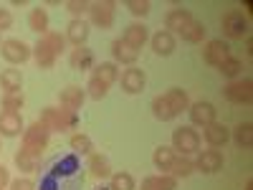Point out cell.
<instances>
[{"label":"cell","mask_w":253,"mask_h":190,"mask_svg":"<svg viewBox=\"0 0 253 190\" xmlns=\"http://www.w3.org/2000/svg\"><path fill=\"white\" fill-rule=\"evenodd\" d=\"M84 185V173L79 155H56L43 165V175H41V185L36 190H81Z\"/></svg>","instance_id":"1"},{"label":"cell","mask_w":253,"mask_h":190,"mask_svg":"<svg viewBox=\"0 0 253 190\" xmlns=\"http://www.w3.org/2000/svg\"><path fill=\"white\" fill-rule=\"evenodd\" d=\"M48 140H51V132L46 124H41L38 119L33 124H28L23 130V137H20V152H26L36 160H41L43 150L48 147Z\"/></svg>","instance_id":"2"},{"label":"cell","mask_w":253,"mask_h":190,"mask_svg":"<svg viewBox=\"0 0 253 190\" xmlns=\"http://www.w3.org/2000/svg\"><path fill=\"white\" fill-rule=\"evenodd\" d=\"M41 124L48 127V132H71L79 127V112L69 109H56V107H43L41 109Z\"/></svg>","instance_id":"3"},{"label":"cell","mask_w":253,"mask_h":190,"mask_svg":"<svg viewBox=\"0 0 253 190\" xmlns=\"http://www.w3.org/2000/svg\"><path fill=\"white\" fill-rule=\"evenodd\" d=\"M172 150L180 152L182 157L187 155H198L200 152V135L193 127H177L172 132Z\"/></svg>","instance_id":"4"},{"label":"cell","mask_w":253,"mask_h":190,"mask_svg":"<svg viewBox=\"0 0 253 190\" xmlns=\"http://www.w3.org/2000/svg\"><path fill=\"white\" fill-rule=\"evenodd\" d=\"M89 15H91V23L101 31H109L114 26V18H117V3L114 0H96V3L89 5Z\"/></svg>","instance_id":"5"},{"label":"cell","mask_w":253,"mask_h":190,"mask_svg":"<svg viewBox=\"0 0 253 190\" xmlns=\"http://www.w3.org/2000/svg\"><path fill=\"white\" fill-rule=\"evenodd\" d=\"M31 53H33V48L20 38H8V41L0 44V56H3L8 63H13V66L15 63H26L31 58Z\"/></svg>","instance_id":"6"},{"label":"cell","mask_w":253,"mask_h":190,"mask_svg":"<svg viewBox=\"0 0 253 190\" xmlns=\"http://www.w3.org/2000/svg\"><path fill=\"white\" fill-rule=\"evenodd\" d=\"M225 99L233 101V104H251L253 101V79H233L223 89Z\"/></svg>","instance_id":"7"},{"label":"cell","mask_w":253,"mask_h":190,"mask_svg":"<svg viewBox=\"0 0 253 190\" xmlns=\"http://www.w3.org/2000/svg\"><path fill=\"white\" fill-rule=\"evenodd\" d=\"M223 33L230 41L248 36V15H243V10H228L223 15Z\"/></svg>","instance_id":"8"},{"label":"cell","mask_w":253,"mask_h":190,"mask_svg":"<svg viewBox=\"0 0 253 190\" xmlns=\"http://www.w3.org/2000/svg\"><path fill=\"white\" fill-rule=\"evenodd\" d=\"M230 58V46H228V41L223 38H213V41H208L205 48H203V61L208 63V66H220V63Z\"/></svg>","instance_id":"9"},{"label":"cell","mask_w":253,"mask_h":190,"mask_svg":"<svg viewBox=\"0 0 253 190\" xmlns=\"http://www.w3.org/2000/svg\"><path fill=\"white\" fill-rule=\"evenodd\" d=\"M195 170L198 173H205V175H213L218 170H223V152L220 150H200L198 157H195Z\"/></svg>","instance_id":"10"},{"label":"cell","mask_w":253,"mask_h":190,"mask_svg":"<svg viewBox=\"0 0 253 190\" xmlns=\"http://www.w3.org/2000/svg\"><path fill=\"white\" fill-rule=\"evenodd\" d=\"M119 84H122V89H124L126 94H142L144 87H147V76H144L142 69L129 66V69H124V71L119 74Z\"/></svg>","instance_id":"11"},{"label":"cell","mask_w":253,"mask_h":190,"mask_svg":"<svg viewBox=\"0 0 253 190\" xmlns=\"http://www.w3.org/2000/svg\"><path fill=\"white\" fill-rule=\"evenodd\" d=\"M187 112H190V122H193L195 127L213 124L215 122V114H218V109L210 101H195V104H190Z\"/></svg>","instance_id":"12"},{"label":"cell","mask_w":253,"mask_h":190,"mask_svg":"<svg viewBox=\"0 0 253 190\" xmlns=\"http://www.w3.org/2000/svg\"><path fill=\"white\" fill-rule=\"evenodd\" d=\"M58 101H61V107L63 109H69V112H79L84 107V101H86V89H81V87H66V89H61L58 94Z\"/></svg>","instance_id":"13"},{"label":"cell","mask_w":253,"mask_h":190,"mask_svg":"<svg viewBox=\"0 0 253 190\" xmlns=\"http://www.w3.org/2000/svg\"><path fill=\"white\" fill-rule=\"evenodd\" d=\"M112 56H114V63L119 66V63H124V66H134L137 58H139V51L134 46H129L126 41L117 38L114 44H112Z\"/></svg>","instance_id":"14"},{"label":"cell","mask_w":253,"mask_h":190,"mask_svg":"<svg viewBox=\"0 0 253 190\" xmlns=\"http://www.w3.org/2000/svg\"><path fill=\"white\" fill-rule=\"evenodd\" d=\"M190 20H193V13H190L187 8H175V10H170V13H167L165 15V31L167 33H182V28L190 23Z\"/></svg>","instance_id":"15"},{"label":"cell","mask_w":253,"mask_h":190,"mask_svg":"<svg viewBox=\"0 0 253 190\" xmlns=\"http://www.w3.org/2000/svg\"><path fill=\"white\" fill-rule=\"evenodd\" d=\"M89 33H91V28H89V23L86 20H76V18H71V23L66 26V44H74L76 48L79 46H84L89 41Z\"/></svg>","instance_id":"16"},{"label":"cell","mask_w":253,"mask_h":190,"mask_svg":"<svg viewBox=\"0 0 253 190\" xmlns=\"http://www.w3.org/2000/svg\"><path fill=\"white\" fill-rule=\"evenodd\" d=\"M23 117L18 112H0V135L3 137H18L23 135Z\"/></svg>","instance_id":"17"},{"label":"cell","mask_w":253,"mask_h":190,"mask_svg":"<svg viewBox=\"0 0 253 190\" xmlns=\"http://www.w3.org/2000/svg\"><path fill=\"white\" fill-rule=\"evenodd\" d=\"M69 63H71V69H76V71H89V69L96 66V58H94V51H91V48L79 46V48L71 51Z\"/></svg>","instance_id":"18"},{"label":"cell","mask_w":253,"mask_h":190,"mask_svg":"<svg viewBox=\"0 0 253 190\" xmlns=\"http://www.w3.org/2000/svg\"><path fill=\"white\" fill-rule=\"evenodd\" d=\"M122 41H126L129 46H134L137 51L150 41V28H147L144 23H132V26H126L124 28V36H122Z\"/></svg>","instance_id":"19"},{"label":"cell","mask_w":253,"mask_h":190,"mask_svg":"<svg viewBox=\"0 0 253 190\" xmlns=\"http://www.w3.org/2000/svg\"><path fill=\"white\" fill-rule=\"evenodd\" d=\"M203 135H205V142L210 147H223L230 140V130L225 124H220V122H213V124L203 127Z\"/></svg>","instance_id":"20"},{"label":"cell","mask_w":253,"mask_h":190,"mask_svg":"<svg viewBox=\"0 0 253 190\" xmlns=\"http://www.w3.org/2000/svg\"><path fill=\"white\" fill-rule=\"evenodd\" d=\"M91 76H96L99 81H104L112 89L114 84L119 81V66H117L114 61H101V63H96V66H94V74Z\"/></svg>","instance_id":"21"},{"label":"cell","mask_w":253,"mask_h":190,"mask_svg":"<svg viewBox=\"0 0 253 190\" xmlns=\"http://www.w3.org/2000/svg\"><path fill=\"white\" fill-rule=\"evenodd\" d=\"M33 58H36V63H38V69H53L56 66V53L51 51V46L46 44L43 38L38 41V44L33 46Z\"/></svg>","instance_id":"22"},{"label":"cell","mask_w":253,"mask_h":190,"mask_svg":"<svg viewBox=\"0 0 253 190\" xmlns=\"http://www.w3.org/2000/svg\"><path fill=\"white\" fill-rule=\"evenodd\" d=\"M150 44H152V51L157 56H170L175 51V36L172 33H167V31H157L152 38H150Z\"/></svg>","instance_id":"23"},{"label":"cell","mask_w":253,"mask_h":190,"mask_svg":"<svg viewBox=\"0 0 253 190\" xmlns=\"http://www.w3.org/2000/svg\"><path fill=\"white\" fill-rule=\"evenodd\" d=\"M48 23H51V18L46 13V8H33L31 15H28V28L38 36H46L48 33Z\"/></svg>","instance_id":"24"},{"label":"cell","mask_w":253,"mask_h":190,"mask_svg":"<svg viewBox=\"0 0 253 190\" xmlns=\"http://www.w3.org/2000/svg\"><path fill=\"white\" fill-rule=\"evenodd\" d=\"M165 99H167V104L172 107L175 117L190 109V96H187V92H185V89H170V92L165 94Z\"/></svg>","instance_id":"25"},{"label":"cell","mask_w":253,"mask_h":190,"mask_svg":"<svg viewBox=\"0 0 253 190\" xmlns=\"http://www.w3.org/2000/svg\"><path fill=\"white\" fill-rule=\"evenodd\" d=\"M89 173H91V178H96V180L112 178L109 157H104V155H91V157H89Z\"/></svg>","instance_id":"26"},{"label":"cell","mask_w":253,"mask_h":190,"mask_svg":"<svg viewBox=\"0 0 253 190\" xmlns=\"http://www.w3.org/2000/svg\"><path fill=\"white\" fill-rule=\"evenodd\" d=\"M175 157H177V152L172 150V147H165V144H162V147H157V150H155L152 162H155L157 170H162V173H170V167H172Z\"/></svg>","instance_id":"27"},{"label":"cell","mask_w":253,"mask_h":190,"mask_svg":"<svg viewBox=\"0 0 253 190\" xmlns=\"http://www.w3.org/2000/svg\"><path fill=\"white\" fill-rule=\"evenodd\" d=\"M0 87L5 89V94H13V92H20L23 89V74L18 69H5L0 74Z\"/></svg>","instance_id":"28"},{"label":"cell","mask_w":253,"mask_h":190,"mask_svg":"<svg viewBox=\"0 0 253 190\" xmlns=\"http://www.w3.org/2000/svg\"><path fill=\"white\" fill-rule=\"evenodd\" d=\"M205 33H208V28L200 23V20H190V23L182 28V33H180V38L182 41H187V44H203V38H205Z\"/></svg>","instance_id":"29"},{"label":"cell","mask_w":253,"mask_h":190,"mask_svg":"<svg viewBox=\"0 0 253 190\" xmlns=\"http://www.w3.org/2000/svg\"><path fill=\"white\" fill-rule=\"evenodd\" d=\"M193 173H195V165H193V160H187V157L177 155V157H175V162H172V167H170V173H167V175H172L175 180H180V178H190Z\"/></svg>","instance_id":"30"},{"label":"cell","mask_w":253,"mask_h":190,"mask_svg":"<svg viewBox=\"0 0 253 190\" xmlns=\"http://www.w3.org/2000/svg\"><path fill=\"white\" fill-rule=\"evenodd\" d=\"M152 114H155V119H160V122H170V119H175V112H172L170 104H167L165 94H160V96L152 99Z\"/></svg>","instance_id":"31"},{"label":"cell","mask_w":253,"mask_h":190,"mask_svg":"<svg viewBox=\"0 0 253 190\" xmlns=\"http://www.w3.org/2000/svg\"><path fill=\"white\" fill-rule=\"evenodd\" d=\"M69 147H71V152L74 155H91V150H94V142H91V137L89 135H74L71 140H69Z\"/></svg>","instance_id":"32"},{"label":"cell","mask_w":253,"mask_h":190,"mask_svg":"<svg viewBox=\"0 0 253 190\" xmlns=\"http://www.w3.org/2000/svg\"><path fill=\"white\" fill-rule=\"evenodd\" d=\"M233 140L238 147H243V150H248V147L253 144V124L251 122H241L236 127V132H233Z\"/></svg>","instance_id":"33"},{"label":"cell","mask_w":253,"mask_h":190,"mask_svg":"<svg viewBox=\"0 0 253 190\" xmlns=\"http://www.w3.org/2000/svg\"><path fill=\"white\" fill-rule=\"evenodd\" d=\"M137 183L129 173H112L109 178V190H134Z\"/></svg>","instance_id":"34"},{"label":"cell","mask_w":253,"mask_h":190,"mask_svg":"<svg viewBox=\"0 0 253 190\" xmlns=\"http://www.w3.org/2000/svg\"><path fill=\"white\" fill-rule=\"evenodd\" d=\"M15 165H18V170L20 173H38V167H41V160L26 155V152H15Z\"/></svg>","instance_id":"35"},{"label":"cell","mask_w":253,"mask_h":190,"mask_svg":"<svg viewBox=\"0 0 253 190\" xmlns=\"http://www.w3.org/2000/svg\"><path fill=\"white\" fill-rule=\"evenodd\" d=\"M23 104H26L23 92L3 94V112H18V114H20V109H23Z\"/></svg>","instance_id":"36"},{"label":"cell","mask_w":253,"mask_h":190,"mask_svg":"<svg viewBox=\"0 0 253 190\" xmlns=\"http://www.w3.org/2000/svg\"><path fill=\"white\" fill-rule=\"evenodd\" d=\"M107 94H109V87H107V84L99 81L96 76H91V79H89V84H86V96H91V99L101 101Z\"/></svg>","instance_id":"37"},{"label":"cell","mask_w":253,"mask_h":190,"mask_svg":"<svg viewBox=\"0 0 253 190\" xmlns=\"http://www.w3.org/2000/svg\"><path fill=\"white\" fill-rule=\"evenodd\" d=\"M220 74L223 76H228V79H236L238 74H241V69H243V61L241 58H236V56H230V58H225L223 63H220Z\"/></svg>","instance_id":"38"},{"label":"cell","mask_w":253,"mask_h":190,"mask_svg":"<svg viewBox=\"0 0 253 190\" xmlns=\"http://www.w3.org/2000/svg\"><path fill=\"white\" fill-rule=\"evenodd\" d=\"M46 41V44L51 46V51L56 53V56H61L63 51H66V36H61V33H53V31H48L46 36H41Z\"/></svg>","instance_id":"39"},{"label":"cell","mask_w":253,"mask_h":190,"mask_svg":"<svg viewBox=\"0 0 253 190\" xmlns=\"http://www.w3.org/2000/svg\"><path fill=\"white\" fill-rule=\"evenodd\" d=\"M126 8H129V13H132V15L144 18L147 13L152 10V3H150V0H126Z\"/></svg>","instance_id":"40"},{"label":"cell","mask_w":253,"mask_h":190,"mask_svg":"<svg viewBox=\"0 0 253 190\" xmlns=\"http://www.w3.org/2000/svg\"><path fill=\"white\" fill-rule=\"evenodd\" d=\"M89 5H91V3H86V0H69V3H66V10H69L76 20H81L84 13H89Z\"/></svg>","instance_id":"41"},{"label":"cell","mask_w":253,"mask_h":190,"mask_svg":"<svg viewBox=\"0 0 253 190\" xmlns=\"http://www.w3.org/2000/svg\"><path fill=\"white\" fill-rule=\"evenodd\" d=\"M175 188H177V180L172 175H167V173L157 175V190H175Z\"/></svg>","instance_id":"42"},{"label":"cell","mask_w":253,"mask_h":190,"mask_svg":"<svg viewBox=\"0 0 253 190\" xmlns=\"http://www.w3.org/2000/svg\"><path fill=\"white\" fill-rule=\"evenodd\" d=\"M10 28H13V13L5 10V8H0V33L10 31Z\"/></svg>","instance_id":"43"},{"label":"cell","mask_w":253,"mask_h":190,"mask_svg":"<svg viewBox=\"0 0 253 190\" xmlns=\"http://www.w3.org/2000/svg\"><path fill=\"white\" fill-rule=\"evenodd\" d=\"M10 190H36V183L28 178H18V180H10Z\"/></svg>","instance_id":"44"},{"label":"cell","mask_w":253,"mask_h":190,"mask_svg":"<svg viewBox=\"0 0 253 190\" xmlns=\"http://www.w3.org/2000/svg\"><path fill=\"white\" fill-rule=\"evenodd\" d=\"M5 185H10V173H8L5 165H0V188L5 190Z\"/></svg>","instance_id":"45"},{"label":"cell","mask_w":253,"mask_h":190,"mask_svg":"<svg viewBox=\"0 0 253 190\" xmlns=\"http://www.w3.org/2000/svg\"><path fill=\"white\" fill-rule=\"evenodd\" d=\"M142 190H157V175H150L142 180Z\"/></svg>","instance_id":"46"},{"label":"cell","mask_w":253,"mask_h":190,"mask_svg":"<svg viewBox=\"0 0 253 190\" xmlns=\"http://www.w3.org/2000/svg\"><path fill=\"white\" fill-rule=\"evenodd\" d=\"M246 51H248V56H253V38L251 36H246Z\"/></svg>","instance_id":"47"},{"label":"cell","mask_w":253,"mask_h":190,"mask_svg":"<svg viewBox=\"0 0 253 190\" xmlns=\"http://www.w3.org/2000/svg\"><path fill=\"white\" fill-rule=\"evenodd\" d=\"M243 8H246V15H248V13L253 10V3H248V0H246V3H243Z\"/></svg>","instance_id":"48"},{"label":"cell","mask_w":253,"mask_h":190,"mask_svg":"<svg viewBox=\"0 0 253 190\" xmlns=\"http://www.w3.org/2000/svg\"><path fill=\"white\" fill-rule=\"evenodd\" d=\"M246 190H253V180H251V178L246 180Z\"/></svg>","instance_id":"49"},{"label":"cell","mask_w":253,"mask_h":190,"mask_svg":"<svg viewBox=\"0 0 253 190\" xmlns=\"http://www.w3.org/2000/svg\"><path fill=\"white\" fill-rule=\"evenodd\" d=\"M96 190H109V188H96Z\"/></svg>","instance_id":"50"},{"label":"cell","mask_w":253,"mask_h":190,"mask_svg":"<svg viewBox=\"0 0 253 190\" xmlns=\"http://www.w3.org/2000/svg\"><path fill=\"white\" fill-rule=\"evenodd\" d=\"M0 190H3V188H0Z\"/></svg>","instance_id":"51"}]
</instances>
